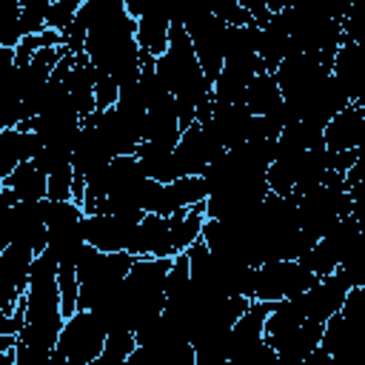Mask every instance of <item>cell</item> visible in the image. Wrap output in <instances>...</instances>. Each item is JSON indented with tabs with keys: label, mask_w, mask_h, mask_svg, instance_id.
<instances>
[{
	"label": "cell",
	"mask_w": 365,
	"mask_h": 365,
	"mask_svg": "<svg viewBox=\"0 0 365 365\" xmlns=\"http://www.w3.org/2000/svg\"><path fill=\"white\" fill-rule=\"evenodd\" d=\"M225 151L222 140L217 137V131L208 123H191L188 128H182L177 145H174V163H177V174H205V168Z\"/></svg>",
	"instance_id": "cell-4"
},
{
	"label": "cell",
	"mask_w": 365,
	"mask_h": 365,
	"mask_svg": "<svg viewBox=\"0 0 365 365\" xmlns=\"http://www.w3.org/2000/svg\"><path fill=\"white\" fill-rule=\"evenodd\" d=\"M34 257L37 254L20 242H9L6 248H0V314H9L29 291Z\"/></svg>",
	"instance_id": "cell-5"
},
{
	"label": "cell",
	"mask_w": 365,
	"mask_h": 365,
	"mask_svg": "<svg viewBox=\"0 0 365 365\" xmlns=\"http://www.w3.org/2000/svg\"><path fill=\"white\" fill-rule=\"evenodd\" d=\"M137 222L120 214H86L83 220V231H86V242L100 248V251H128L131 234H134Z\"/></svg>",
	"instance_id": "cell-6"
},
{
	"label": "cell",
	"mask_w": 365,
	"mask_h": 365,
	"mask_svg": "<svg viewBox=\"0 0 365 365\" xmlns=\"http://www.w3.org/2000/svg\"><path fill=\"white\" fill-rule=\"evenodd\" d=\"M322 277L314 274L302 259H265L254 268V291L251 299L277 302L285 297H297L317 285Z\"/></svg>",
	"instance_id": "cell-3"
},
{
	"label": "cell",
	"mask_w": 365,
	"mask_h": 365,
	"mask_svg": "<svg viewBox=\"0 0 365 365\" xmlns=\"http://www.w3.org/2000/svg\"><path fill=\"white\" fill-rule=\"evenodd\" d=\"M299 259H302L314 274H319V277H328V274H334V271L339 268V259H336V254L325 245V240H317Z\"/></svg>",
	"instance_id": "cell-22"
},
{
	"label": "cell",
	"mask_w": 365,
	"mask_h": 365,
	"mask_svg": "<svg viewBox=\"0 0 365 365\" xmlns=\"http://www.w3.org/2000/svg\"><path fill=\"white\" fill-rule=\"evenodd\" d=\"M205 123L217 131L225 148H237L254 137L257 114L245 103H214V111Z\"/></svg>",
	"instance_id": "cell-8"
},
{
	"label": "cell",
	"mask_w": 365,
	"mask_h": 365,
	"mask_svg": "<svg viewBox=\"0 0 365 365\" xmlns=\"http://www.w3.org/2000/svg\"><path fill=\"white\" fill-rule=\"evenodd\" d=\"M48 197L51 200H74V163L63 160L57 165H51L48 171Z\"/></svg>",
	"instance_id": "cell-20"
},
{
	"label": "cell",
	"mask_w": 365,
	"mask_h": 365,
	"mask_svg": "<svg viewBox=\"0 0 365 365\" xmlns=\"http://www.w3.org/2000/svg\"><path fill=\"white\" fill-rule=\"evenodd\" d=\"M245 106L257 117H285V94L271 71L254 74V80L245 88Z\"/></svg>",
	"instance_id": "cell-14"
},
{
	"label": "cell",
	"mask_w": 365,
	"mask_h": 365,
	"mask_svg": "<svg viewBox=\"0 0 365 365\" xmlns=\"http://www.w3.org/2000/svg\"><path fill=\"white\" fill-rule=\"evenodd\" d=\"M48 9H51V0H23V6H20L23 37L48 29Z\"/></svg>",
	"instance_id": "cell-21"
},
{
	"label": "cell",
	"mask_w": 365,
	"mask_h": 365,
	"mask_svg": "<svg viewBox=\"0 0 365 365\" xmlns=\"http://www.w3.org/2000/svg\"><path fill=\"white\" fill-rule=\"evenodd\" d=\"M0 188H9L17 202L20 200H46L48 197V174L34 160H26L6 180H0Z\"/></svg>",
	"instance_id": "cell-15"
},
{
	"label": "cell",
	"mask_w": 365,
	"mask_h": 365,
	"mask_svg": "<svg viewBox=\"0 0 365 365\" xmlns=\"http://www.w3.org/2000/svg\"><path fill=\"white\" fill-rule=\"evenodd\" d=\"M114 160V151L108 148L106 137L100 134L97 125L91 123H83L80 134H77V143H74V154H71V163H74V174L77 177H88L91 171L108 165Z\"/></svg>",
	"instance_id": "cell-13"
},
{
	"label": "cell",
	"mask_w": 365,
	"mask_h": 365,
	"mask_svg": "<svg viewBox=\"0 0 365 365\" xmlns=\"http://www.w3.org/2000/svg\"><path fill=\"white\" fill-rule=\"evenodd\" d=\"M342 311L359 322H365V285H351V291L345 294Z\"/></svg>",
	"instance_id": "cell-23"
},
{
	"label": "cell",
	"mask_w": 365,
	"mask_h": 365,
	"mask_svg": "<svg viewBox=\"0 0 365 365\" xmlns=\"http://www.w3.org/2000/svg\"><path fill=\"white\" fill-rule=\"evenodd\" d=\"M322 331H325V322L308 317L297 302V297L271 302V311L265 319V339L274 345L279 362L305 365V359L319 348Z\"/></svg>",
	"instance_id": "cell-1"
},
{
	"label": "cell",
	"mask_w": 365,
	"mask_h": 365,
	"mask_svg": "<svg viewBox=\"0 0 365 365\" xmlns=\"http://www.w3.org/2000/svg\"><path fill=\"white\" fill-rule=\"evenodd\" d=\"M134 348H137L134 331L131 328H114V331H108L106 348H103V354L94 365H125L128 356L134 354Z\"/></svg>",
	"instance_id": "cell-19"
},
{
	"label": "cell",
	"mask_w": 365,
	"mask_h": 365,
	"mask_svg": "<svg viewBox=\"0 0 365 365\" xmlns=\"http://www.w3.org/2000/svg\"><path fill=\"white\" fill-rule=\"evenodd\" d=\"M257 51L262 60L265 71H277L279 63L291 54V26H288V11H274L257 31Z\"/></svg>",
	"instance_id": "cell-9"
},
{
	"label": "cell",
	"mask_w": 365,
	"mask_h": 365,
	"mask_svg": "<svg viewBox=\"0 0 365 365\" xmlns=\"http://www.w3.org/2000/svg\"><path fill=\"white\" fill-rule=\"evenodd\" d=\"M66 86H68V97H71V106L77 108V114L83 120H88L94 111H97V94H94V86H97V66L88 60V54H74V63L66 74Z\"/></svg>",
	"instance_id": "cell-12"
},
{
	"label": "cell",
	"mask_w": 365,
	"mask_h": 365,
	"mask_svg": "<svg viewBox=\"0 0 365 365\" xmlns=\"http://www.w3.org/2000/svg\"><path fill=\"white\" fill-rule=\"evenodd\" d=\"M43 151V137L26 125H6L0 128V180H6L20 163L37 160Z\"/></svg>",
	"instance_id": "cell-10"
},
{
	"label": "cell",
	"mask_w": 365,
	"mask_h": 365,
	"mask_svg": "<svg viewBox=\"0 0 365 365\" xmlns=\"http://www.w3.org/2000/svg\"><path fill=\"white\" fill-rule=\"evenodd\" d=\"M108 328L91 308H77L60 331L57 348L51 354V365H94L106 348Z\"/></svg>",
	"instance_id": "cell-2"
},
{
	"label": "cell",
	"mask_w": 365,
	"mask_h": 365,
	"mask_svg": "<svg viewBox=\"0 0 365 365\" xmlns=\"http://www.w3.org/2000/svg\"><path fill=\"white\" fill-rule=\"evenodd\" d=\"M328 151H356L365 140V106L348 103L342 111L331 117V123L322 131Z\"/></svg>",
	"instance_id": "cell-11"
},
{
	"label": "cell",
	"mask_w": 365,
	"mask_h": 365,
	"mask_svg": "<svg viewBox=\"0 0 365 365\" xmlns=\"http://www.w3.org/2000/svg\"><path fill=\"white\" fill-rule=\"evenodd\" d=\"M128 254H134V257H174V254H180L174 245L171 217L145 214L131 234Z\"/></svg>",
	"instance_id": "cell-7"
},
{
	"label": "cell",
	"mask_w": 365,
	"mask_h": 365,
	"mask_svg": "<svg viewBox=\"0 0 365 365\" xmlns=\"http://www.w3.org/2000/svg\"><path fill=\"white\" fill-rule=\"evenodd\" d=\"M240 3H242V6H245L251 14H254V20H257L259 26H262V23H265V20L274 14V11L268 9V0H240Z\"/></svg>",
	"instance_id": "cell-25"
},
{
	"label": "cell",
	"mask_w": 365,
	"mask_h": 365,
	"mask_svg": "<svg viewBox=\"0 0 365 365\" xmlns=\"http://www.w3.org/2000/svg\"><path fill=\"white\" fill-rule=\"evenodd\" d=\"M171 217V231H174V245L177 251L191 248L197 240H202V225H205V211L200 208H182L168 214Z\"/></svg>",
	"instance_id": "cell-18"
},
{
	"label": "cell",
	"mask_w": 365,
	"mask_h": 365,
	"mask_svg": "<svg viewBox=\"0 0 365 365\" xmlns=\"http://www.w3.org/2000/svg\"><path fill=\"white\" fill-rule=\"evenodd\" d=\"M137 160L145 171V177L151 180H160V182H171L177 180V163H174V145H163V143H154V140H143L137 145Z\"/></svg>",
	"instance_id": "cell-16"
},
{
	"label": "cell",
	"mask_w": 365,
	"mask_h": 365,
	"mask_svg": "<svg viewBox=\"0 0 365 365\" xmlns=\"http://www.w3.org/2000/svg\"><path fill=\"white\" fill-rule=\"evenodd\" d=\"M171 40V20L168 17H140L137 20V43L145 54L160 57L165 54Z\"/></svg>",
	"instance_id": "cell-17"
},
{
	"label": "cell",
	"mask_w": 365,
	"mask_h": 365,
	"mask_svg": "<svg viewBox=\"0 0 365 365\" xmlns=\"http://www.w3.org/2000/svg\"><path fill=\"white\" fill-rule=\"evenodd\" d=\"M348 185L351 182H356V180H365V140L359 143V148H356V160H354V165L348 168Z\"/></svg>",
	"instance_id": "cell-24"
}]
</instances>
